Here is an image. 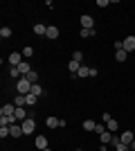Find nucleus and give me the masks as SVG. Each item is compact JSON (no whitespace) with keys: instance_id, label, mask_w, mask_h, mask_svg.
I'll list each match as a JSON object with an SVG mask.
<instances>
[{"instance_id":"nucleus-2","label":"nucleus","mask_w":135,"mask_h":151,"mask_svg":"<svg viewBox=\"0 0 135 151\" xmlns=\"http://www.w3.org/2000/svg\"><path fill=\"white\" fill-rule=\"evenodd\" d=\"M79 23H81V29H95V20H92V16H88V14H84Z\"/></svg>"},{"instance_id":"nucleus-26","label":"nucleus","mask_w":135,"mask_h":151,"mask_svg":"<svg viewBox=\"0 0 135 151\" xmlns=\"http://www.w3.org/2000/svg\"><path fill=\"white\" fill-rule=\"evenodd\" d=\"M7 135H11V133H9V126H0V138H7Z\"/></svg>"},{"instance_id":"nucleus-17","label":"nucleus","mask_w":135,"mask_h":151,"mask_svg":"<svg viewBox=\"0 0 135 151\" xmlns=\"http://www.w3.org/2000/svg\"><path fill=\"white\" fill-rule=\"evenodd\" d=\"M45 124H47V129H56V126H59V117H47Z\"/></svg>"},{"instance_id":"nucleus-33","label":"nucleus","mask_w":135,"mask_h":151,"mask_svg":"<svg viewBox=\"0 0 135 151\" xmlns=\"http://www.w3.org/2000/svg\"><path fill=\"white\" fill-rule=\"evenodd\" d=\"M43 151H50V149H43Z\"/></svg>"},{"instance_id":"nucleus-32","label":"nucleus","mask_w":135,"mask_h":151,"mask_svg":"<svg viewBox=\"0 0 135 151\" xmlns=\"http://www.w3.org/2000/svg\"><path fill=\"white\" fill-rule=\"evenodd\" d=\"M131 151H135V140H133V142H131Z\"/></svg>"},{"instance_id":"nucleus-9","label":"nucleus","mask_w":135,"mask_h":151,"mask_svg":"<svg viewBox=\"0 0 135 151\" xmlns=\"http://www.w3.org/2000/svg\"><path fill=\"white\" fill-rule=\"evenodd\" d=\"M34 145H36V149H41V151H43V149H47V138H45V135H39Z\"/></svg>"},{"instance_id":"nucleus-19","label":"nucleus","mask_w":135,"mask_h":151,"mask_svg":"<svg viewBox=\"0 0 135 151\" xmlns=\"http://www.w3.org/2000/svg\"><path fill=\"white\" fill-rule=\"evenodd\" d=\"M25 104H27V97H25V95H20V97L14 99V106H25Z\"/></svg>"},{"instance_id":"nucleus-13","label":"nucleus","mask_w":135,"mask_h":151,"mask_svg":"<svg viewBox=\"0 0 135 151\" xmlns=\"http://www.w3.org/2000/svg\"><path fill=\"white\" fill-rule=\"evenodd\" d=\"M106 129H108L110 133H115L117 129H119V124H117V120H108V122H106Z\"/></svg>"},{"instance_id":"nucleus-21","label":"nucleus","mask_w":135,"mask_h":151,"mask_svg":"<svg viewBox=\"0 0 135 151\" xmlns=\"http://www.w3.org/2000/svg\"><path fill=\"white\" fill-rule=\"evenodd\" d=\"M79 34H81V38H92L95 36V29H81Z\"/></svg>"},{"instance_id":"nucleus-8","label":"nucleus","mask_w":135,"mask_h":151,"mask_svg":"<svg viewBox=\"0 0 135 151\" xmlns=\"http://www.w3.org/2000/svg\"><path fill=\"white\" fill-rule=\"evenodd\" d=\"M119 140H122V142H124V145H126V147H131V142H133V131H126V133H122V135H119Z\"/></svg>"},{"instance_id":"nucleus-15","label":"nucleus","mask_w":135,"mask_h":151,"mask_svg":"<svg viewBox=\"0 0 135 151\" xmlns=\"http://www.w3.org/2000/svg\"><path fill=\"white\" fill-rule=\"evenodd\" d=\"M68 68H70V75H77V72H79V68H81V63L70 61V63H68Z\"/></svg>"},{"instance_id":"nucleus-7","label":"nucleus","mask_w":135,"mask_h":151,"mask_svg":"<svg viewBox=\"0 0 135 151\" xmlns=\"http://www.w3.org/2000/svg\"><path fill=\"white\" fill-rule=\"evenodd\" d=\"M14 117H16L18 122H25L27 117H29V115L25 113V108H23V106H16V113H14Z\"/></svg>"},{"instance_id":"nucleus-14","label":"nucleus","mask_w":135,"mask_h":151,"mask_svg":"<svg viewBox=\"0 0 135 151\" xmlns=\"http://www.w3.org/2000/svg\"><path fill=\"white\" fill-rule=\"evenodd\" d=\"M77 77H79V79H86V77H90V68L81 65V68H79V72H77Z\"/></svg>"},{"instance_id":"nucleus-30","label":"nucleus","mask_w":135,"mask_h":151,"mask_svg":"<svg viewBox=\"0 0 135 151\" xmlns=\"http://www.w3.org/2000/svg\"><path fill=\"white\" fill-rule=\"evenodd\" d=\"M115 149H117V151H129L131 147H126V145H124V142H119V145H115Z\"/></svg>"},{"instance_id":"nucleus-1","label":"nucleus","mask_w":135,"mask_h":151,"mask_svg":"<svg viewBox=\"0 0 135 151\" xmlns=\"http://www.w3.org/2000/svg\"><path fill=\"white\" fill-rule=\"evenodd\" d=\"M32 86H34V83L29 81L27 77H20L18 83H16V88H18V93H20V95H29V93H32Z\"/></svg>"},{"instance_id":"nucleus-34","label":"nucleus","mask_w":135,"mask_h":151,"mask_svg":"<svg viewBox=\"0 0 135 151\" xmlns=\"http://www.w3.org/2000/svg\"><path fill=\"white\" fill-rule=\"evenodd\" d=\"M77 151H84V149H77Z\"/></svg>"},{"instance_id":"nucleus-31","label":"nucleus","mask_w":135,"mask_h":151,"mask_svg":"<svg viewBox=\"0 0 135 151\" xmlns=\"http://www.w3.org/2000/svg\"><path fill=\"white\" fill-rule=\"evenodd\" d=\"M97 7H108V0H97Z\"/></svg>"},{"instance_id":"nucleus-6","label":"nucleus","mask_w":135,"mask_h":151,"mask_svg":"<svg viewBox=\"0 0 135 151\" xmlns=\"http://www.w3.org/2000/svg\"><path fill=\"white\" fill-rule=\"evenodd\" d=\"M124 50L129 52V54L135 50V36H126V38H124Z\"/></svg>"},{"instance_id":"nucleus-28","label":"nucleus","mask_w":135,"mask_h":151,"mask_svg":"<svg viewBox=\"0 0 135 151\" xmlns=\"http://www.w3.org/2000/svg\"><path fill=\"white\" fill-rule=\"evenodd\" d=\"M106 131H108V129H106L104 124H97V129H95V133H99V135H101V133H106Z\"/></svg>"},{"instance_id":"nucleus-4","label":"nucleus","mask_w":135,"mask_h":151,"mask_svg":"<svg viewBox=\"0 0 135 151\" xmlns=\"http://www.w3.org/2000/svg\"><path fill=\"white\" fill-rule=\"evenodd\" d=\"M20 126H23V133H25V135H27V133H34V129H36V122H34L32 117H27V120L23 122V124H20Z\"/></svg>"},{"instance_id":"nucleus-16","label":"nucleus","mask_w":135,"mask_h":151,"mask_svg":"<svg viewBox=\"0 0 135 151\" xmlns=\"http://www.w3.org/2000/svg\"><path fill=\"white\" fill-rule=\"evenodd\" d=\"M126 57H129V52H126V50H117L115 52V61H126Z\"/></svg>"},{"instance_id":"nucleus-12","label":"nucleus","mask_w":135,"mask_h":151,"mask_svg":"<svg viewBox=\"0 0 135 151\" xmlns=\"http://www.w3.org/2000/svg\"><path fill=\"white\" fill-rule=\"evenodd\" d=\"M99 140H101V145H110V142H113V133H110V131L101 133V135H99Z\"/></svg>"},{"instance_id":"nucleus-20","label":"nucleus","mask_w":135,"mask_h":151,"mask_svg":"<svg viewBox=\"0 0 135 151\" xmlns=\"http://www.w3.org/2000/svg\"><path fill=\"white\" fill-rule=\"evenodd\" d=\"M23 57H25V59L34 57V47H29V45H25V47H23Z\"/></svg>"},{"instance_id":"nucleus-29","label":"nucleus","mask_w":135,"mask_h":151,"mask_svg":"<svg viewBox=\"0 0 135 151\" xmlns=\"http://www.w3.org/2000/svg\"><path fill=\"white\" fill-rule=\"evenodd\" d=\"M113 47H115V52H117V50H124V41H115V43H113Z\"/></svg>"},{"instance_id":"nucleus-5","label":"nucleus","mask_w":135,"mask_h":151,"mask_svg":"<svg viewBox=\"0 0 135 151\" xmlns=\"http://www.w3.org/2000/svg\"><path fill=\"white\" fill-rule=\"evenodd\" d=\"M16 113V106L14 104H5V106L0 108V117H9V115Z\"/></svg>"},{"instance_id":"nucleus-10","label":"nucleus","mask_w":135,"mask_h":151,"mask_svg":"<svg viewBox=\"0 0 135 151\" xmlns=\"http://www.w3.org/2000/svg\"><path fill=\"white\" fill-rule=\"evenodd\" d=\"M47 38H59V27L56 25H47Z\"/></svg>"},{"instance_id":"nucleus-3","label":"nucleus","mask_w":135,"mask_h":151,"mask_svg":"<svg viewBox=\"0 0 135 151\" xmlns=\"http://www.w3.org/2000/svg\"><path fill=\"white\" fill-rule=\"evenodd\" d=\"M20 63H23V54H20V52H11V54H9V65H11V68H18Z\"/></svg>"},{"instance_id":"nucleus-11","label":"nucleus","mask_w":135,"mask_h":151,"mask_svg":"<svg viewBox=\"0 0 135 151\" xmlns=\"http://www.w3.org/2000/svg\"><path fill=\"white\" fill-rule=\"evenodd\" d=\"M34 34H39V36H45V34H47V25H43V23L34 25Z\"/></svg>"},{"instance_id":"nucleus-22","label":"nucleus","mask_w":135,"mask_h":151,"mask_svg":"<svg viewBox=\"0 0 135 151\" xmlns=\"http://www.w3.org/2000/svg\"><path fill=\"white\" fill-rule=\"evenodd\" d=\"M25 97H27V106H34V104L39 101V97H36V95H32V93H29V95H25Z\"/></svg>"},{"instance_id":"nucleus-18","label":"nucleus","mask_w":135,"mask_h":151,"mask_svg":"<svg viewBox=\"0 0 135 151\" xmlns=\"http://www.w3.org/2000/svg\"><path fill=\"white\" fill-rule=\"evenodd\" d=\"M95 129H97V124L92 120H86L84 122V131H95Z\"/></svg>"},{"instance_id":"nucleus-24","label":"nucleus","mask_w":135,"mask_h":151,"mask_svg":"<svg viewBox=\"0 0 135 151\" xmlns=\"http://www.w3.org/2000/svg\"><path fill=\"white\" fill-rule=\"evenodd\" d=\"M27 79H29L32 83H39V72H36V70H32V72L27 75Z\"/></svg>"},{"instance_id":"nucleus-25","label":"nucleus","mask_w":135,"mask_h":151,"mask_svg":"<svg viewBox=\"0 0 135 151\" xmlns=\"http://www.w3.org/2000/svg\"><path fill=\"white\" fill-rule=\"evenodd\" d=\"M32 95H36V97H41V95H43V88H41L39 83H34V86H32Z\"/></svg>"},{"instance_id":"nucleus-27","label":"nucleus","mask_w":135,"mask_h":151,"mask_svg":"<svg viewBox=\"0 0 135 151\" xmlns=\"http://www.w3.org/2000/svg\"><path fill=\"white\" fill-rule=\"evenodd\" d=\"M81 59H84V54H81V52H74V54H72V61H77V63H81Z\"/></svg>"},{"instance_id":"nucleus-23","label":"nucleus","mask_w":135,"mask_h":151,"mask_svg":"<svg viewBox=\"0 0 135 151\" xmlns=\"http://www.w3.org/2000/svg\"><path fill=\"white\" fill-rule=\"evenodd\" d=\"M11 34H14L11 27H2V29H0V36H2V38H9Z\"/></svg>"}]
</instances>
